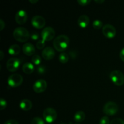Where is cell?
<instances>
[{
  "label": "cell",
  "mask_w": 124,
  "mask_h": 124,
  "mask_svg": "<svg viewBox=\"0 0 124 124\" xmlns=\"http://www.w3.org/2000/svg\"><path fill=\"white\" fill-rule=\"evenodd\" d=\"M69 44V37L64 35H59L53 41V47L58 52H64L67 48Z\"/></svg>",
  "instance_id": "1"
},
{
  "label": "cell",
  "mask_w": 124,
  "mask_h": 124,
  "mask_svg": "<svg viewBox=\"0 0 124 124\" xmlns=\"http://www.w3.org/2000/svg\"><path fill=\"white\" fill-rule=\"evenodd\" d=\"M13 35L15 40L21 42H26L30 37L29 31L25 28L22 27L16 28L13 31Z\"/></svg>",
  "instance_id": "2"
},
{
  "label": "cell",
  "mask_w": 124,
  "mask_h": 124,
  "mask_svg": "<svg viewBox=\"0 0 124 124\" xmlns=\"http://www.w3.org/2000/svg\"><path fill=\"white\" fill-rule=\"evenodd\" d=\"M118 105L115 102L109 101L104 105L103 107V112L108 116H113L118 112Z\"/></svg>",
  "instance_id": "3"
},
{
  "label": "cell",
  "mask_w": 124,
  "mask_h": 124,
  "mask_svg": "<svg viewBox=\"0 0 124 124\" xmlns=\"http://www.w3.org/2000/svg\"><path fill=\"white\" fill-rule=\"evenodd\" d=\"M23 82V78L21 75L14 73L11 75L7 79L8 85L12 88H16L20 86Z\"/></svg>",
  "instance_id": "4"
},
{
  "label": "cell",
  "mask_w": 124,
  "mask_h": 124,
  "mask_svg": "<svg viewBox=\"0 0 124 124\" xmlns=\"http://www.w3.org/2000/svg\"><path fill=\"white\" fill-rule=\"evenodd\" d=\"M110 79L116 85L121 86L124 84V75L119 70H114L110 75Z\"/></svg>",
  "instance_id": "5"
},
{
  "label": "cell",
  "mask_w": 124,
  "mask_h": 124,
  "mask_svg": "<svg viewBox=\"0 0 124 124\" xmlns=\"http://www.w3.org/2000/svg\"><path fill=\"white\" fill-rule=\"evenodd\" d=\"M57 112L52 107H47L44 110L43 117L45 121L48 123H52L57 118Z\"/></svg>",
  "instance_id": "6"
},
{
  "label": "cell",
  "mask_w": 124,
  "mask_h": 124,
  "mask_svg": "<svg viewBox=\"0 0 124 124\" xmlns=\"http://www.w3.org/2000/svg\"><path fill=\"white\" fill-rule=\"evenodd\" d=\"M55 36V31L54 29L51 27H47L42 30L41 36L43 41H50L54 38Z\"/></svg>",
  "instance_id": "7"
},
{
  "label": "cell",
  "mask_w": 124,
  "mask_h": 124,
  "mask_svg": "<svg viewBox=\"0 0 124 124\" xmlns=\"http://www.w3.org/2000/svg\"><path fill=\"white\" fill-rule=\"evenodd\" d=\"M21 61L18 58H10L7 61L6 67L7 69L10 72H15L19 69L20 66Z\"/></svg>",
  "instance_id": "8"
},
{
  "label": "cell",
  "mask_w": 124,
  "mask_h": 124,
  "mask_svg": "<svg viewBox=\"0 0 124 124\" xmlns=\"http://www.w3.org/2000/svg\"><path fill=\"white\" fill-rule=\"evenodd\" d=\"M102 33L106 38L111 39L116 36V30L113 25L110 24H107L103 26Z\"/></svg>",
  "instance_id": "9"
},
{
  "label": "cell",
  "mask_w": 124,
  "mask_h": 124,
  "mask_svg": "<svg viewBox=\"0 0 124 124\" xmlns=\"http://www.w3.org/2000/svg\"><path fill=\"white\" fill-rule=\"evenodd\" d=\"M47 88V83L45 80L39 79L34 83L33 89L36 93H41L44 92Z\"/></svg>",
  "instance_id": "10"
},
{
  "label": "cell",
  "mask_w": 124,
  "mask_h": 124,
  "mask_svg": "<svg viewBox=\"0 0 124 124\" xmlns=\"http://www.w3.org/2000/svg\"><path fill=\"white\" fill-rule=\"evenodd\" d=\"M31 24L34 27L38 29H41L44 27L46 20L42 16L39 15H35L31 19Z\"/></svg>",
  "instance_id": "11"
},
{
  "label": "cell",
  "mask_w": 124,
  "mask_h": 124,
  "mask_svg": "<svg viewBox=\"0 0 124 124\" xmlns=\"http://www.w3.org/2000/svg\"><path fill=\"white\" fill-rule=\"evenodd\" d=\"M27 14L24 10H20L15 15V21L19 25H23L27 20Z\"/></svg>",
  "instance_id": "12"
},
{
  "label": "cell",
  "mask_w": 124,
  "mask_h": 124,
  "mask_svg": "<svg viewBox=\"0 0 124 124\" xmlns=\"http://www.w3.org/2000/svg\"><path fill=\"white\" fill-rule=\"evenodd\" d=\"M42 56L46 60H51L55 56V52L52 47H47L42 50Z\"/></svg>",
  "instance_id": "13"
},
{
  "label": "cell",
  "mask_w": 124,
  "mask_h": 124,
  "mask_svg": "<svg viewBox=\"0 0 124 124\" xmlns=\"http://www.w3.org/2000/svg\"><path fill=\"white\" fill-rule=\"evenodd\" d=\"M23 53L27 56H32L35 53V48L31 43H25L23 46Z\"/></svg>",
  "instance_id": "14"
},
{
  "label": "cell",
  "mask_w": 124,
  "mask_h": 124,
  "mask_svg": "<svg viewBox=\"0 0 124 124\" xmlns=\"http://www.w3.org/2000/svg\"><path fill=\"white\" fill-rule=\"evenodd\" d=\"M78 23L81 28L87 27L90 23L89 17L86 15H82L80 16L78 20Z\"/></svg>",
  "instance_id": "15"
},
{
  "label": "cell",
  "mask_w": 124,
  "mask_h": 124,
  "mask_svg": "<svg viewBox=\"0 0 124 124\" xmlns=\"http://www.w3.org/2000/svg\"><path fill=\"white\" fill-rule=\"evenodd\" d=\"M33 104L31 101L29 99H23L19 103V107L23 111H27L32 108Z\"/></svg>",
  "instance_id": "16"
},
{
  "label": "cell",
  "mask_w": 124,
  "mask_h": 124,
  "mask_svg": "<svg viewBox=\"0 0 124 124\" xmlns=\"http://www.w3.org/2000/svg\"><path fill=\"white\" fill-rule=\"evenodd\" d=\"M23 72L25 73V74H31L35 70V66L32 63L26 62L23 65Z\"/></svg>",
  "instance_id": "17"
},
{
  "label": "cell",
  "mask_w": 124,
  "mask_h": 124,
  "mask_svg": "<svg viewBox=\"0 0 124 124\" xmlns=\"http://www.w3.org/2000/svg\"><path fill=\"white\" fill-rule=\"evenodd\" d=\"M8 53L10 55L16 56L18 55L20 53V47L18 44H13L8 48Z\"/></svg>",
  "instance_id": "18"
},
{
  "label": "cell",
  "mask_w": 124,
  "mask_h": 124,
  "mask_svg": "<svg viewBox=\"0 0 124 124\" xmlns=\"http://www.w3.org/2000/svg\"><path fill=\"white\" fill-rule=\"evenodd\" d=\"M85 114L82 111H78L74 115V121L76 122H81L84 121Z\"/></svg>",
  "instance_id": "19"
},
{
  "label": "cell",
  "mask_w": 124,
  "mask_h": 124,
  "mask_svg": "<svg viewBox=\"0 0 124 124\" xmlns=\"http://www.w3.org/2000/svg\"><path fill=\"white\" fill-rule=\"evenodd\" d=\"M69 55H68L67 53H65V52L60 53L59 56V61L62 64H66L69 61Z\"/></svg>",
  "instance_id": "20"
},
{
  "label": "cell",
  "mask_w": 124,
  "mask_h": 124,
  "mask_svg": "<svg viewBox=\"0 0 124 124\" xmlns=\"http://www.w3.org/2000/svg\"><path fill=\"white\" fill-rule=\"evenodd\" d=\"M31 61L35 65H38L42 62V59H41L40 56L38 55V54H35V55L33 56L32 58H31Z\"/></svg>",
  "instance_id": "21"
},
{
  "label": "cell",
  "mask_w": 124,
  "mask_h": 124,
  "mask_svg": "<svg viewBox=\"0 0 124 124\" xmlns=\"http://www.w3.org/2000/svg\"><path fill=\"white\" fill-rule=\"evenodd\" d=\"M93 27L94 29H100L101 28H102L103 25V23L101 21L99 20V19H96L93 22Z\"/></svg>",
  "instance_id": "22"
},
{
  "label": "cell",
  "mask_w": 124,
  "mask_h": 124,
  "mask_svg": "<svg viewBox=\"0 0 124 124\" xmlns=\"http://www.w3.org/2000/svg\"><path fill=\"white\" fill-rule=\"evenodd\" d=\"M31 124H44V121L39 117H35L32 119Z\"/></svg>",
  "instance_id": "23"
},
{
  "label": "cell",
  "mask_w": 124,
  "mask_h": 124,
  "mask_svg": "<svg viewBox=\"0 0 124 124\" xmlns=\"http://www.w3.org/2000/svg\"><path fill=\"white\" fill-rule=\"evenodd\" d=\"M7 104L6 101L4 99H3V98H1V99H0V110H4L6 108V107H7Z\"/></svg>",
  "instance_id": "24"
},
{
  "label": "cell",
  "mask_w": 124,
  "mask_h": 124,
  "mask_svg": "<svg viewBox=\"0 0 124 124\" xmlns=\"http://www.w3.org/2000/svg\"><path fill=\"white\" fill-rule=\"evenodd\" d=\"M45 47V41L43 40H39L36 43V47L38 49L41 50Z\"/></svg>",
  "instance_id": "25"
},
{
  "label": "cell",
  "mask_w": 124,
  "mask_h": 124,
  "mask_svg": "<svg viewBox=\"0 0 124 124\" xmlns=\"http://www.w3.org/2000/svg\"><path fill=\"white\" fill-rule=\"evenodd\" d=\"M99 124H110V119L107 116H104L99 121Z\"/></svg>",
  "instance_id": "26"
},
{
  "label": "cell",
  "mask_w": 124,
  "mask_h": 124,
  "mask_svg": "<svg viewBox=\"0 0 124 124\" xmlns=\"http://www.w3.org/2000/svg\"><path fill=\"white\" fill-rule=\"evenodd\" d=\"M37 73L39 75H43L46 73V68L43 65H40L37 68Z\"/></svg>",
  "instance_id": "27"
},
{
  "label": "cell",
  "mask_w": 124,
  "mask_h": 124,
  "mask_svg": "<svg viewBox=\"0 0 124 124\" xmlns=\"http://www.w3.org/2000/svg\"><path fill=\"white\" fill-rule=\"evenodd\" d=\"M110 124H124V121L122 119L115 118L111 121Z\"/></svg>",
  "instance_id": "28"
},
{
  "label": "cell",
  "mask_w": 124,
  "mask_h": 124,
  "mask_svg": "<svg viewBox=\"0 0 124 124\" xmlns=\"http://www.w3.org/2000/svg\"><path fill=\"white\" fill-rule=\"evenodd\" d=\"M77 2L81 6H87L91 2L90 0H78Z\"/></svg>",
  "instance_id": "29"
},
{
  "label": "cell",
  "mask_w": 124,
  "mask_h": 124,
  "mask_svg": "<svg viewBox=\"0 0 124 124\" xmlns=\"http://www.w3.org/2000/svg\"><path fill=\"white\" fill-rule=\"evenodd\" d=\"M30 37H31V39L32 40H33V41H36V40L38 39L39 36V35L38 33L33 32L31 33V35H30Z\"/></svg>",
  "instance_id": "30"
},
{
  "label": "cell",
  "mask_w": 124,
  "mask_h": 124,
  "mask_svg": "<svg viewBox=\"0 0 124 124\" xmlns=\"http://www.w3.org/2000/svg\"><path fill=\"white\" fill-rule=\"evenodd\" d=\"M4 124H19L16 121H15V120H8V121H6V122L4 123Z\"/></svg>",
  "instance_id": "31"
},
{
  "label": "cell",
  "mask_w": 124,
  "mask_h": 124,
  "mask_svg": "<svg viewBox=\"0 0 124 124\" xmlns=\"http://www.w3.org/2000/svg\"><path fill=\"white\" fill-rule=\"evenodd\" d=\"M119 56L121 60L124 62V47H123V48H122V50H121V52H120Z\"/></svg>",
  "instance_id": "32"
},
{
  "label": "cell",
  "mask_w": 124,
  "mask_h": 124,
  "mask_svg": "<svg viewBox=\"0 0 124 124\" xmlns=\"http://www.w3.org/2000/svg\"><path fill=\"white\" fill-rule=\"evenodd\" d=\"M5 27V23L2 19H0V30L2 31Z\"/></svg>",
  "instance_id": "33"
},
{
  "label": "cell",
  "mask_w": 124,
  "mask_h": 124,
  "mask_svg": "<svg viewBox=\"0 0 124 124\" xmlns=\"http://www.w3.org/2000/svg\"><path fill=\"white\" fill-rule=\"evenodd\" d=\"M94 2L97 4H102L103 2H105L104 0H94Z\"/></svg>",
  "instance_id": "34"
},
{
  "label": "cell",
  "mask_w": 124,
  "mask_h": 124,
  "mask_svg": "<svg viewBox=\"0 0 124 124\" xmlns=\"http://www.w3.org/2000/svg\"><path fill=\"white\" fill-rule=\"evenodd\" d=\"M4 54L3 52H2V51H1V52H0V56H0V60L1 61L4 58Z\"/></svg>",
  "instance_id": "35"
},
{
  "label": "cell",
  "mask_w": 124,
  "mask_h": 124,
  "mask_svg": "<svg viewBox=\"0 0 124 124\" xmlns=\"http://www.w3.org/2000/svg\"><path fill=\"white\" fill-rule=\"evenodd\" d=\"M29 1L30 2V3L35 4V3H36V2H38V0H29Z\"/></svg>",
  "instance_id": "36"
},
{
  "label": "cell",
  "mask_w": 124,
  "mask_h": 124,
  "mask_svg": "<svg viewBox=\"0 0 124 124\" xmlns=\"http://www.w3.org/2000/svg\"></svg>",
  "instance_id": "37"
},
{
  "label": "cell",
  "mask_w": 124,
  "mask_h": 124,
  "mask_svg": "<svg viewBox=\"0 0 124 124\" xmlns=\"http://www.w3.org/2000/svg\"></svg>",
  "instance_id": "38"
}]
</instances>
